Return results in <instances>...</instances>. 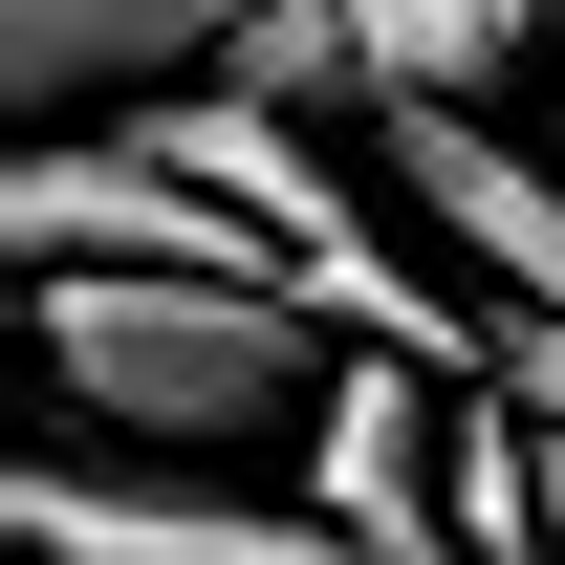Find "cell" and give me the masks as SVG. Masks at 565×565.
Instances as JSON below:
<instances>
[{"mask_svg":"<svg viewBox=\"0 0 565 565\" xmlns=\"http://www.w3.org/2000/svg\"><path fill=\"white\" fill-rule=\"evenodd\" d=\"M327 305L282 282H44V392H66L109 457H239V435L327 414Z\"/></svg>","mask_w":565,"mask_h":565,"instance_id":"cell-1","label":"cell"},{"mask_svg":"<svg viewBox=\"0 0 565 565\" xmlns=\"http://www.w3.org/2000/svg\"><path fill=\"white\" fill-rule=\"evenodd\" d=\"M522 44L565 66V0H305V22H262L217 87L282 109V131H305V109H349V131H370V109H479Z\"/></svg>","mask_w":565,"mask_h":565,"instance_id":"cell-2","label":"cell"},{"mask_svg":"<svg viewBox=\"0 0 565 565\" xmlns=\"http://www.w3.org/2000/svg\"><path fill=\"white\" fill-rule=\"evenodd\" d=\"M370 174L500 282V327H565V174L544 152H500L479 109H370Z\"/></svg>","mask_w":565,"mask_h":565,"instance_id":"cell-4","label":"cell"},{"mask_svg":"<svg viewBox=\"0 0 565 565\" xmlns=\"http://www.w3.org/2000/svg\"><path fill=\"white\" fill-rule=\"evenodd\" d=\"M262 22H305V0H0V66H22V109H131V87H174V66H239Z\"/></svg>","mask_w":565,"mask_h":565,"instance_id":"cell-5","label":"cell"},{"mask_svg":"<svg viewBox=\"0 0 565 565\" xmlns=\"http://www.w3.org/2000/svg\"><path fill=\"white\" fill-rule=\"evenodd\" d=\"M0 522H22V565H349L305 500H239L196 457H87V435H44L0 479Z\"/></svg>","mask_w":565,"mask_h":565,"instance_id":"cell-3","label":"cell"},{"mask_svg":"<svg viewBox=\"0 0 565 565\" xmlns=\"http://www.w3.org/2000/svg\"><path fill=\"white\" fill-rule=\"evenodd\" d=\"M544 565H565V457H544Z\"/></svg>","mask_w":565,"mask_h":565,"instance_id":"cell-6","label":"cell"}]
</instances>
